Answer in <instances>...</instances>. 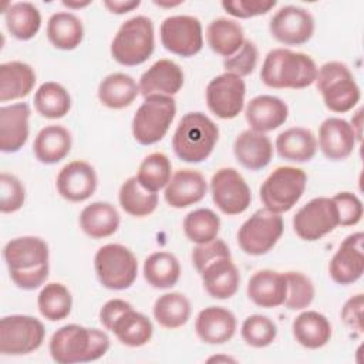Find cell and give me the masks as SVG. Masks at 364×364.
Listing matches in <instances>:
<instances>
[{
    "label": "cell",
    "instance_id": "9a60e30c",
    "mask_svg": "<svg viewBox=\"0 0 364 364\" xmlns=\"http://www.w3.org/2000/svg\"><path fill=\"white\" fill-rule=\"evenodd\" d=\"M245 81L232 73H223L206 87V104L212 114L220 119L236 118L245 105Z\"/></svg>",
    "mask_w": 364,
    "mask_h": 364
},
{
    "label": "cell",
    "instance_id": "83f0119b",
    "mask_svg": "<svg viewBox=\"0 0 364 364\" xmlns=\"http://www.w3.org/2000/svg\"><path fill=\"white\" fill-rule=\"evenodd\" d=\"M36 84L31 65L21 61H9L0 65V101H13L27 97Z\"/></svg>",
    "mask_w": 364,
    "mask_h": 364
},
{
    "label": "cell",
    "instance_id": "d6986e66",
    "mask_svg": "<svg viewBox=\"0 0 364 364\" xmlns=\"http://www.w3.org/2000/svg\"><path fill=\"white\" fill-rule=\"evenodd\" d=\"M30 107L27 102L0 108V149L6 154L20 151L28 138Z\"/></svg>",
    "mask_w": 364,
    "mask_h": 364
},
{
    "label": "cell",
    "instance_id": "484cf974",
    "mask_svg": "<svg viewBox=\"0 0 364 364\" xmlns=\"http://www.w3.org/2000/svg\"><path fill=\"white\" fill-rule=\"evenodd\" d=\"M236 161L249 171L266 168L273 156V145L269 136L253 129L242 131L233 144Z\"/></svg>",
    "mask_w": 364,
    "mask_h": 364
},
{
    "label": "cell",
    "instance_id": "ac0fdd59",
    "mask_svg": "<svg viewBox=\"0 0 364 364\" xmlns=\"http://www.w3.org/2000/svg\"><path fill=\"white\" fill-rule=\"evenodd\" d=\"M57 191L70 202L87 200L97 189V173L85 161H73L57 175Z\"/></svg>",
    "mask_w": 364,
    "mask_h": 364
},
{
    "label": "cell",
    "instance_id": "4316f807",
    "mask_svg": "<svg viewBox=\"0 0 364 364\" xmlns=\"http://www.w3.org/2000/svg\"><path fill=\"white\" fill-rule=\"evenodd\" d=\"M246 291L249 299L259 307H279L284 303L287 291L284 273L269 269L259 270L249 279Z\"/></svg>",
    "mask_w": 364,
    "mask_h": 364
},
{
    "label": "cell",
    "instance_id": "b9f144b4",
    "mask_svg": "<svg viewBox=\"0 0 364 364\" xmlns=\"http://www.w3.org/2000/svg\"><path fill=\"white\" fill-rule=\"evenodd\" d=\"M37 306L44 318L50 321H60L70 314L73 296L63 283H47L38 293Z\"/></svg>",
    "mask_w": 364,
    "mask_h": 364
},
{
    "label": "cell",
    "instance_id": "3957f363",
    "mask_svg": "<svg viewBox=\"0 0 364 364\" xmlns=\"http://www.w3.org/2000/svg\"><path fill=\"white\" fill-rule=\"evenodd\" d=\"M317 70L310 55L287 48H274L267 53L262 64L260 80L270 88L300 90L316 81Z\"/></svg>",
    "mask_w": 364,
    "mask_h": 364
},
{
    "label": "cell",
    "instance_id": "44dd1931",
    "mask_svg": "<svg viewBox=\"0 0 364 364\" xmlns=\"http://www.w3.org/2000/svg\"><path fill=\"white\" fill-rule=\"evenodd\" d=\"M139 92L144 97L168 95L172 97L183 85V71L172 60H158L139 78Z\"/></svg>",
    "mask_w": 364,
    "mask_h": 364
},
{
    "label": "cell",
    "instance_id": "e575fe53",
    "mask_svg": "<svg viewBox=\"0 0 364 364\" xmlns=\"http://www.w3.org/2000/svg\"><path fill=\"white\" fill-rule=\"evenodd\" d=\"M206 41L210 50L225 58L233 55L245 43L242 26L229 18H215L206 28Z\"/></svg>",
    "mask_w": 364,
    "mask_h": 364
},
{
    "label": "cell",
    "instance_id": "f546056e",
    "mask_svg": "<svg viewBox=\"0 0 364 364\" xmlns=\"http://www.w3.org/2000/svg\"><path fill=\"white\" fill-rule=\"evenodd\" d=\"M71 149V134L61 125H47L37 134L33 152L41 164L53 165L63 161Z\"/></svg>",
    "mask_w": 364,
    "mask_h": 364
},
{
    "label": "cell",
    "instance_id": "52a82bcc",
    "mask_svg": "<svg viewBox=\"0 0 364 364\" xmlns=\"http://www.w3.org/2000/svg\"><path fill=\"white\" fill-rule=\"evenodd\" d=\"M176 114V104L168 95H149L136 109L132 119V135L141 145L159 142L168 132Z\"/></svg>",
    "mask_w": 364,
    "mask_h": 364
},
{
    "label": "cell",
    "instance_id": "2e32d148",
    "mask_svg": "<svg viewBox=\"0 0 364 364\" xmlns=\"http://www.w3.org/2000/svg\"><path fill=\"white\" fill-rule=\"evenodd\" d=\"M272 36L286 46H301L314 33V18L309 10L299 6L279 9L269 24Z\"/></svg>",
    "mask_w": 364,
    "mask_h": 364
},
{
    "label": "cell",
    "instance_id": "ab89813d",
    "mask_svg": "<svg viewBox=\"0 0 364 364\" xmlns=\"http://www.w3.org/2000/svg\"><path fill=\"white\" fill-rule=\"evenodd\" d=\"M36 111L48 119H58L68 114L71 108V97L68 91L58 82H44L34 94Z\"/></svg>",
    "mask_w": 364,
    "mask_h": 364
},
{
    "label": "cell",
    "instance_id": "7402d4cb",
    "mask_svg": "<svg viewBox=\"0 0 364 364\" xmlns=\"http://www.w3.org/2000/svg\"><path fill=\"white\" fill-rule=\"evenodd\" d=\"M208 191L203 175L193 169H179L165 188V200L169 206L182 209L200 202Z\"/></svg>",
    "mask_w": 364,
    "mask_h": 364
},
{
    "label": "cell",
    "instance_id": "ffe728a7",
    "mask_svg": "<svg viewBox=\"0 0 364 364\" xmlns=\"http://www.w3.org/2000/svg\"><path fill=\"white\" fill-rule=\"evenodd\" d=\"M355 134L346 119L327 118L318 129V146L323 155L330 161H343L348 158L355 146Z\"/></svg>",
    "mask_w": 364,
    "mask_h": 364
},
{
    "label": "cell",
    "instance_id": "e0dca14e",
    "mask_svg": "<svg viewBox=\"0 0 364 364\" xmlns=\"http://www.w3.org/2000/svg\"><path fill=\"white\" fill-rule=\"evenodd\" d=\"M364 235L355 232L348 235L330 260L328 273L333 282L341 286L355 283L364 272Z\"/></svg>",
    "mask_w": 364,
    "mask_h": 364
},
{
    "label": "cell",
    "instance_id": "6f0895ef",
    "mask_svg": "<svg viewBox=\"0 0 364 364\" xmlns=\"http://www.w3.org/2000/svg\"><path fill=\"white\" fill-rule=\"evenodd\" d=\"M219 360H225V361H233L232 358L229 357H225V358H220V357H213V358H209V361H219Z\"/></svg>",
    "mask_w": 364,
    "mask_h": 364
},
{
    "label": "cell",
    "instance_id": "277c9868",
    "mask_svg": "<svg viewBox=\"0 0 364 364\" xmlns=\"http://www.w3.org/2000/svg\"><path fill=\"white\" fill-rule=\"evenodd\" d=\"M219 139L218 125L202 112L185 114L172 138L173 152L189 164L206 161Z\"/></svg>",
    "mask_w": 364,
    "mask_h": 364
},
{
    "label": "cell",
    "instance_id": "d4e9b609",
    "mask_svg": "<svg viewBox=\"0 0 364 364\" xmlns=\"http://www.w3.org/2000/svg\"><path fill=\"white\" fill-rule=\"evenodd\" d=\"M245 117L250 129L269 132L283 125L289 117V108L283 100L274 95H257L247 102Z\"/></svg>",
    "mask_w": 364,
    "mask_h": 364
},
{
    "label": "cell",
    "instance_id": "681fc988",
    "mask_svg": "<svg viewBox=\"0 0 364 364\" xmlns=\"http://www.w3.org/2000/svg\"><path fill=\"white\" fill-rule=\"evenodd\" d=\"M331 199L337 208L340 226H354L361 220L363 203L357 195L351 192H338Z\"/></svg>",
    "mask_w": 364,
    "mask_h": 364
},
{
    "label": "cell",
    "instance_id": "f5cc1de1",
    "mask_svg": "<svg viewBox=\"0 0 364 364\" xmlns=\"http://www.w3.org/2000/svg\"><path fill=\"white\" fill-rule=\"evenodd\" d=\"M363 304H364V297L361 293L350 297L343 309H341V320L343 323L351 328L355 330L357 333H363Z\"/></svg>",
    "mask_w": 364,
    "mask_h": 364
},
{
    "label": "cell",
    "instance_id": "11a10c76",
    "mask_svg": "<svg viewBox=\"0 0 364 364\" xmlns=\"http://www.w3.org/2000/svg\"><path fill=\"white\" fill-rule=\"evenodd\" d=\"M141 4L139 0H114V1H104V6L114 14H124L132 11Z\"/></svg>",
    "mask_w": 364,
    "mask_h": 364
},
{
    "label": "cell",
    "instance_id": "7bdbcfd3",
    "mask_svg": "<svg viewBox=\"0 0 364 364\" xmlns=\"http://www.w3.org/2000/svg\"><path fill=\"white\" fill-rule=\"evenodd\" d=\"M171 172L172 165L169 158L162 152H152L141 162L136 179L144 189L156 193L168 185Z\"/></svg>",
    "mask_w": 364,
    "mask_h": 364
},
{
    "label": "cell",
    "instance_id": "603a6c76",
    "mask_svg": "<svg viewBox=\"0 0 364 364\" xmlns=\"http://www.w3.org/2000/svg\"><path fill=\"white\" fill-rule=\"evenodd\" d=\"M195 331L206 344H223L235 336L236 317L225 307H206L196 316Z\"/></svg>",
    "mask_w": 364,
    "mask_h": 364
},
{
    "label": "cell",
    "instance_id": "db71d44e",
    "mask_svg": "<svg viewBox=\"0 0 364 364\" xmlns=\"http://www.w3.org/2000/svg\"><path fill=\"white\" fill-rule=\"evenodd\" d=\"M132 304L122 300V299H112L108 300L100 310V321L105 330H109L112 323L119 317L121 313H124L127 309H129Z\"/></svg>",
    "mask_w": 364,
    "mask_h": 364
},
{
    "label": "cell",
    "instance_id": "cb8c5ba5",
    "mask_svg": "<svg viewBox=\"0 0 364 364\" xmlns=\"http://www.w3.org/2000/svg\"><path fill=\"white\" fill-rule=\"evenodd\" d=\"M199 274L206 293L213 299H230L239 289L240 274L232 257H219L208 263Z\"/></svg>",
    "mask_w": 364,
    "mask_h": 364
},
{
    "label": "cell",
    "instance_id": "f35d334b",
    "mask_svg": "<svg viewBox=\"0 0 364 364\" xmlns=\"http://www.w3.org/2000/svg\"><path fill=\"white\" fill-rule=\"evenodd\" d=\"M152 311L159 326L175 330L186 324L189 320L191 303L182 293H165L155 300Z\"/></svg>",
    "mask_w": 364,
    "mask_h": 364
},
{
    "label": "cell",
    "instance_id": "4dcf8cb0",
    "mask_svg": "<svg viewBox=\"0 0 364 364\" xmlns=\"http://www.w3.org/2000/svg\"><path fill=\"white\" fill-rule=\"evenodd\" d=\"M80 226L92 239H104L119 228V213L109 202H92L80 213Z\"/></svg>",
    "mask_w": 364,
    "mask_h": 364
},
{
    "label": "cell",
    "instance_id": "9f6ffc18",
    "mask_svg": "<svg viewBox=\"0 0 364 364\" xmlns=\"http://www.w3.org/2000/svg\"><path fill=\"white\" fill-rule=\"evenodd\" d=\"M63 4L64 6H67L68 9H81V7H85V6H88V4H91V1H77V3H74V1H63Z\"/></svg>",
    "mask_w": 364,
    "mask_h": 364
},
{
    "label": "cell",
    "instance_id": "8d00e7d4",
    "mask_svg": "<svg viewBox=\"0 0 364 364\" xmlns=\"http://www.w3.org/2000/svg\"><path fill=\"white\" fill-rule=\"evenodd\" d=\"M3 13L9 33L17 40L26 41L33 38L41 27V14L33 3H13Z\"/></svg>",
    "mask_w": 364,
    "mask_h": 364
},
{
    "label": "cell",
    "instance_id": "7c38bea8",
    "mask_svg": "<svg viewBox=\"0 0 364 364\" xmlns=\"http://www.w3.org/2000/svg\"><path fill=\"white\" fill-rule=\"evenodd\" d=\"M338 226V213L331 198H314L301 206L293 218L296 235L306 242H316Z\"/></svg>",
    "mask_w": 364,
    "mask_h": 364
},
{
    "label": "cell",
    "instance_id": "f6af8a7d",
    "mask_svg": "<svg viewBox=\"0 0 364 364\" xmlns=\"http://www.w3.org/2000/svg\"><path fill=\"white\" fill-rule=\"evenodd\" d=\"M240 334L246 344L255 348H262L270 346L274 341L277 336V326L267 316L252 314L245 318Z\"/></svg>",
    "mask_w": 364,
    "mask_h": 364
},
{
    "label": "cell",
    "instance_id": "5bb4252c",
    "mask_svg": "<svg viewBox=\"0 0 364 364\" xmlns=\"http://www.w3.org/2000/svg\"><path fill=\"white\" fill-rule=\"evenodd\" d=\"M210 193L220 212L229 216L243 213L252 200L249 185L235 168H220L213 173Z\"/></svg>",
    "mask_w": 364,
    "mask_h": 364
},
{
    "label": "cell",
    "instance_id": "d6a6232c",
    "mask_svg": "<svg viewBox=\"0 0 364 364\" xmlns=\"http://www.w3.org/2000/svg\"><path fill=\"white\" fill-rule=\"evenodd\" d=\"M109 331L115 334L121 344L128 347H141L151 340L154 327L145 314L134 310L131 306L119 314V317L112 323Z\"/></svg>",
    "mask_w": 364,
    "mask_h": 364
},
{
    "label": "cell",
    "instance_id": "bcb514c9",
    "mask_svg": "<svg viewBox=\"0 0 364 364\" xmlns=\"http://www.w3.org/2000/svg\"><path fill=\"white\" fill-rule=\"evenodd\" d=\"M284 277L287 283L284 307L289 310H303L309 307L314 299L313 282L300 272H287Z\"/></svg>",
    "mask_w": 364,
    "mask_h": 364
},
{
    "label": "cell",
    "instance_id": "f907efd6",
    "mask_svg": "<svg viewBox=\"0 0 364 364\" xmlns=\"http://www.w3.org/2000/svg\"><path fill=\"white\" fill-rule=\"evenodd\" d=\"M276 6L274 0H235L222 1L223 10L237 18H250L269 13Z\"/></svg>",
    "mask_w": 364,
    "mask_h": 364
},
{
    "label": "cell",
    "instance_id": "7dc6e473",
    "mask_svg": "<svg viewBox=\"0 0 364 364\" xmlns=\"http://www.w3.org/2000/svg\"><path fill=\"white\" fill-rule=\"evenodd\" d=\"M26 200V189L18 178L3 172L0 175V210L13 213L21 209Z\"/></svg>",
    "mask_w": 364,
    "mask_h": 364
},
{
    "label": "cell",
    "instance_id": "8fae6325",
    "mask_svg": "<svg viewBox=\"0 0 364 364\" xmlns=\"http://www.w3.org/2000/svg\"><path fill=\"white\" fill-rule=\"evenodd\" d=\"M44 337L43 323L33 316L11 314L0 321V353L4 355H23L36 351Z\"/></svg>",
    "mask_w": 364,
    "mask_h": 364
},
{
    "label": "cell",
    "instance_id": "816d5d0a",
    "mask_svg": "<svg viewBox=\"0 0 364 364\" xmlns=\"http://www.w3.org/2000/svg\"><path fill=\"white\" fill-rule=\"evenodd\" d=\"M219 257H232L228 245L222 239H213L212 242L196 245L192 250V262L198 273L210 262Z\"/></svg>",
    "mask_w": 364,
    "mask_h": 364
},
{
    "label": "cell",
    "instance_id": "6da1fadb",
    "mask_svg": "<svg viewBox=\"0 0 364 364\" xmlns=\"http://www.w3.org/2000/svg\"><path fill=\"white\" fill-rule=\"evenodd\" d=\"M11 282L23 290L40 287L48 277V245L37 236L11 239L3 249Z\"/></svg>",
    "mask_w": 364,
    "mask_h": 364
},
{
    "label": "cell",
    "instance_id": "1f68e13d",
    "mask_svg": "<svg viewBox=\"0 0 364 364\" xmlns=\"http://www.w3.org/2000/svg\"><path fill=\"white\" fill-rule=\"evenodd\" d=\"M276 149L286 161L309 162L316 155L317 139L310 129L293 127L277 135Z\"/></svg>",
    "mask_w": 364,
    "mask_h": 364
},
{
    "label": "cell",
    "instance_id": "f1b7e54d",
    "mask_svg": "<svg viewBox=\"0 0 364 364\" xmlns=\"http://www.w3.org/2000/svg\"><path fill=\"white\" fill-rule=\"evenodd\" d=\"M293 336L300 346L310 350H317L330 341L331 324L324 314L314 310H307L294 318Z\"/></svg>",
    "mask_w": 364,
    "mask_h": 364
},
{
    "label": "cell",
    "instance_id": "74e56055",
    "mask_svg": "<svg viewBox=\"0 0 364 364\" xmlns=\"http://www.w3.org/2000/svg\"><path fill=\"white\" fill-rule=\"evenodd\" d=\"M181 276V264L169 252H155L144 262V277L155 289L175 286Z\"/></svg>",
    "mask_w": 364,
    "mask_h": 364
},
{
    "label": "cell",
    "instance_id": "7a4b0ae2",
    "mask_svg": "<svg viewBox=\"0 0 364 364\" xmlns=\"http://www.w3.org/2000/svg\"><path fill=\"white\" fill-rule=\"evenodd\" d=\"M48 348L53 360L58 364L90 363L108 351L109 338L102 330L67 324L53 334Z\"/></svg>",
    "mask_w": 364,
    "mask_h": 364
},
{
    "label": "cell",
    "instance_id": "30bf717a",
    "mask_svg": "<svg viewBox=\"0 0 364 364\" xmlns=\"http://www.w3.org/2000/svg\"><path fill=\"white\" fill-rule=\"evenodd\" d=\"M283 228L280 213L266 208L259 209L239 228L237 243L246 255H266L282 237Z\"/></svg>",
    "mask_w": 364,
    "mask_h": 364
},
{
    "label": "cell",
    "instance_id": "5b68a950",
    "mask_svg": "<svg viewBox=\"0 0 364 364\" xmlns=\"http://www.w3.org/2000/svg\"><path fill=\"white\" fill-rule=\"evenodd\" d=\"M154 24L145 16H135L121 24L112 43V58L125 67L145 63L154 53Z\"/></svg>",
    "mask_w": 364,
    "mask_h": 364
},
{
    "label": "cell",
    "instance_id": "d590c367",
    "mask_svg": "<svg viewBox=\"0 0 364 364\" xmlns=\"http://www.w3.org/2000/svg\"><path fill=\"white\" fill-rule=\"evenodd\" d=\"M47 37L55 48L70 51L81 44L84 37V27L75 14L68 11H58L48 18Z\"/></svg>",
    "mask_w": 364,
    "mask_h": 364
},
{
    "label": "cell",
    "instance_id": "4fadbf2b",
    "mask_svg": "<svg viewBox=\"0 0 364 364\" xmlns=\"http://www.w3.org/2000/svg\"><path fill=\"white\" fill-rule=\"evenodd\" d=\"M161 43L165 50L181 57H192L202 50V24L193 16L166 17L159 27Z\"/></svg>",
    "mask_w": 364,
    "mask_h": 364
},
{
    "label": "cell",
    "instance_id": "ee69618b",
    "mask_svg": "<svg viewBox=\"0 0 364 364\" xmlns=\"http://www.w3.org/2000/svg\"><path fill=\"white\" fill-rule=\"evenodd\" d=\"M219 229V216L206 208L192 210L183 219V232L186 237L196 245H203L216 239Z\"/></svg>",
    "mask_w": 364,
    "mask_h": 364
},
{
    "label": "cell",
    "instance_id": "60d3db41",
    "mask_svg": "<svg viewBox=\"0 0 364 364\" xmlns=\"http://www.w3.org/2000/svg\"><path fill=\"white\" fill-rule=\"evenodd\" d=\"M121 208L131 216L144 218L151 215L158 206V195L144 189L136 176L128 178L118 193Z\"/></svg>",
    "mask_w": 364,
    "mask_h": 364
},
{
    "label": "cell",
    "instance_id": "9c48e42d",
    "mask_svg": "<svg viewBox=\"0 0 364 364\" xmlns=\"http://www.w3.org/2000/svg\"><path fill=\"white\" fill-rule=\"evenodd\" d=\"M307 175L294 166L276 168L260 186V199L266 209L274 213L289 212L303 196Z\"/></svg>",
    "mask_w": 364,
    "mask_h": 364
},
{
    "label": "cell",
    "instance_id": "8992f818",
    "mask_svg": "<svg viewBox=\"0 0 364 364\" xmlns=\"http://www.w3.org/2000/svg\"><path fill=\"white\" fill-rule=\"evenodd\" d=\"M316 87L323 95L324 105L337 114L353 109L360 101V87L350 68L340 61H328L317 70Z\"/></svg>",
    "mask_w": 364,
    "mask_h": 364
},
{
    "label": "cell",
    "instance_id": "c3c4849f",
    "mask_svg": "<svg viewBox=\"0 0 364 364\" xmlns=\"http://www.w3.org/2000/svg\"><path fill=\"white\" fill-rule=\"evenodd\" d=\"M257 58L259 51L255 43L250 40H245L242 47L233 55L223 60V67L226 73H232L242 78L253 73L257 64Z\"/></svg>",
    "mask_w": 364,
    "mask_h": 364
},
{
    "label": "cell",
    "instance_id": "836d02e7",
    "mask_svg": "<svg viewBox=\"0 0 364 364\" xmlns=\"http://www.w3.org/2000/svg\"><path fill=\"white\" fill-rule=\"evenodd\" d=\"M139 94L136 81L124 73L107 75L98 85V98L102 105L111 109H122L134 102Z\"/></svg>",
    "mask_w": 364,
    "mask_h": 364
},
{
    "label": "cell",
    "instance_id": "ba28073f",
    "mask_svg": "<svg viewBox=\"0 0 364 364\" xmlns=\"http://www.w3.org/2000/svg\"><path fill=\"white\" fill-rule=\"evenodd\" d=\"M94 269L98 282L109 290H125L131 287L138 274L135 255L119 243L101 246L94 257Z\"/></svg>",
    "mask_w": 364,
    "mask_h": 364
}]
</instances>
